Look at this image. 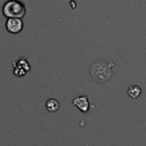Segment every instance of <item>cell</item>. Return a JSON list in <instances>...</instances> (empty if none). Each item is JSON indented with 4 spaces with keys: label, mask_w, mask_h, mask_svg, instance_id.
Returning <instances> with one entry per match:
<instances>
[{
    "label": "cell",
    "mask_w": 146,
    "mask_h": 146,
    "mask_svg": "<svg viewBox=\"0 0 146 146\" xmlns=\"http://www.w3.org/2000/svg\"><path fill=\"white\" fill-rule=\"evenodd\" d=\"M14 63H15L16 65H18L19 67L24 68L26 72H30V71H31V65H30L29 60H26L25 58H19L18 60H15Z\"/></svg>",
    "instance_id": "8"
},
{
    "label": "cell",
    "mask_w": 146,
    "mask_h": 146,
    "mask_svg": "<svg viewBox=\"0 0 146 146\" xmlns=\"http://www.w3.org/2000/svg\"><path fill=\"white\" fill-rule=\"evenodd\" d=\"M59 102L57 100V99H55V98H49L47 102H46V108H47V111L48 112H50V113H55V112H57L58 110H59Z\"/></svg>",
    "instance_id": "5"
},
{
    "label": "cell",
    "mask_w": 146,
    "mask_h": 146,
    "mask_svg": "<svg viewBox=\"0 0 146 146\" xmlns=\"http://www.w3.org/2000/svg\"><path fill=\"white\" fill-rule=\"evenodd\" d=\"M115 64L114 62L106 59V60H96L90 65L89 72L91 78L98 82V83H104L111 80L113 75V68Z\"/></svg>",
    "instance_id": "1"
},
{
    "label": "cell",
    "mask_w": 146,
    "mask_h": 146,
    "mask_svg": "<svg viewBox=\"0 0 146 146\" xmlns=\"http://www.w3.org/2000/svg\"><path fill=\"white\" fill-rule=\"evenodd\" d=\"M2 14L7 18L10 17L23 18L26 14V7L19 0H8L2 6Z\"/></svg>",
    "instance_id": "2"
},
{
    "label": "cell",
    "mask_w": 146,
    "mask_h": 146,
    "mask_svg": "<svg viewBox=\"0 0 146 146\" xmlns=\"http://www.w3.org/2000/svg\"><path fill=\"white\" fill-rule=\"evenodd\" d=\"M72 105L75 106L78 110H80L83 113H87L90 108V103H89V98L86 95H80L73 98L72 100Z\"/></svg>",
    "instance_id": "4"
},
{
    "label": "cell",
    "mask_w": 146,
    "mask_h": 146,
    "mask_svg": "<svg viewBox=\"0 0 146 146\" xmlns=\"http://www.w3.org/2000/svg\"><path fill=\"white\" fill-rule=\"evenodd\" d=\"M140 94H141V88H140L139 86L133 84V86H130V87L128 88V96H129L130 98H132V99L138 98V97L140 96Z\"/></svg>",
    "instance_id": "6"
},
{
    "label": "cell",
    "mask_w": 146,
    "mask_h": 146,
    "mask_svg": "<svg viewBox=\"0 0 146 146\" xmlns=\"http://www.w3.org/2000/svg\"><path fill=\"white\" fill-rule=\"evenodd\" d=\"M13 73H14V75H15L16 78H23V76H25V75L27 74V72H26L24 68L19 67V66L16 65L15 63H13Z\"/></svg>",
    "instance_id": "7"
},
{
    "label": "cell",
    "mask_w": 146,
    "mask_h": 146,
    "mask_svg": "<svg viewBox=\"0 0 146 146\" xmlns=\"http://www.w3.org/2000/svg\"><path fill=\"white\" fill-rule=\"evenodd\" d=\"M6 30L11 34H17L23 30V22L22 18L17 17H10L7 18L6 22Z\"/></svg>",
    "instance_id": "3"
}]
</instances>
